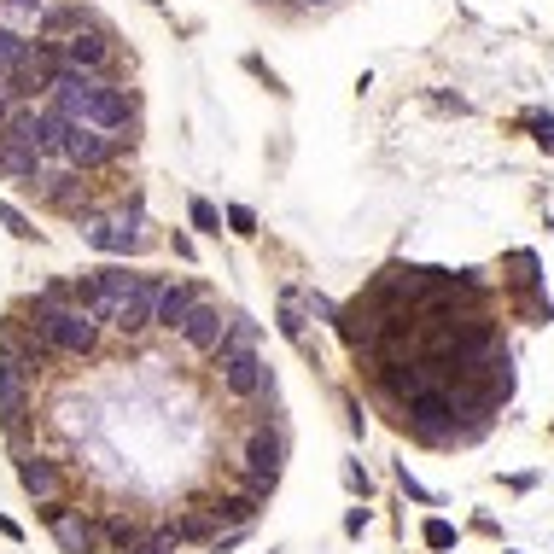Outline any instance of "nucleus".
Segmentation results:
<instances>
[{
    "label": "nucleus",
    "instance_id": "f3484780",
    "mask_svg": "<svg viewBox=\"0 0 554 554\" xmlns=\"http://www.w3.org/2000/svg\"><path fill=\"white\" fill-rule=\"evenodd\" d=\"M0 222H6V228H12L18 240H30V234H35L30 222H24V210H12V205H0Z\"/></svg>",
    "mask_w": 554,
    "mask_h": 554
},
{
    "label": "nucleus",
    "instance_id": "f03ea898",
    "mask_svg": "<svg viewBox=\"0 0 554 554\" xmlns=\"http://www.w3.org/2000/svg\"><path fill=\"white\" fill-rule=\"evenodd\" d=\"M53 111H59V117H76V123H94L105 135L129 129V117H135L129 94L111 88V82H100V76H88V70H59V76H53Z\"/></svg>",
    "mask_w": 554,
    "mask_h": 554
},
{
    "label": "nucleus",
    "instance_id": "9d476101",
    "mask_svg": "<svg viewBox=\"0 0 554 554\" xmlns=\"http://www.w3.org/2000/svg\"><path fill=\"white\" fill-rule=\"evenodd\" d=\"M24 65H30V41L18 30H0V94H6V100H12V76Z\"/></svg>",
    "mask_w": 554,
    "mask_h": 554
},
{
    "label": "nucleus",
    "instance_id": "423d86ee",
    "mask_svg": "<svg viewBox=\"0 0 554 554\" xmlns=\"http://www.w3.org/2000/svg\"><path fill=\"white\" fill-rule=\"evenodd\" d=\"M105 59H111V47H105L94 30H82V35H70V41H59V65H65V70H88V76H100Z\"/></svg>",
    "mask_w": 554,
    "mask_h": 554
},
{
    "label": "nucleus",
    "instance_id": "a211bd4d",
    "mask_svg": "<svg viewBox=\"0 0 554 554\" xmlns=\"http://www.w3.org/2000/svg\"><path fill=\"white\" fill-rule=\"evenodd\" d=\"M228 222H234V234H257V216L245 205H228Z\"/></svg>",
    "mask_w": 554,
    "mask_h": 554
},
{
    "label": "nucleus",
    "instance_id": "6e6552de",
    "mask_svg": "<svg viewBox=\"0 0 554 554\" xmlns=\"http://www.w3.org/2000/svg\"><path fill=\"white\" fill-rule=\"evenodd\" d=\"M193 310H199L193 286H158V310H152V321H158V327H181Z\"/></svg>",
    "mask_w": 554,
    "mask_h": 554
},
{
    "label": "nucleus",
    "instance_id": "0eeeda50",
    "mask_svg": "<svg viewBox=\"0 0 554 554\" xmlns=\"http://www.w3.org/2000/svg\"><path fill=\"white\" fill-rule=\"evenodd\" d=\"M222 333H228V321H222V310H216V304H199V310L181 321L187 350H216V345H222Z\"/></svg>",
    "mask_w": 554,
    "mask_h": 554
},
{
    "label": "nucleus",
    "instance_id": "2eb2a0df",
    "mask_svg": "<svg viewBox=\"0 0 554 554\" xmlns=\"http://www.w3.org/2000/svg\"><path fill=\"white\" fill-rule=\"evenodd\" d=\"M193 228H199V234H222V216H216L210 199H193Z\"/></svg>",
    "mask_w": 554,
    "mask_h": 554
},
{
    "label": "nucleus",
    "instance_id": "39448f33",
    "mask_svg": "<svg viewBox=\"0 0 554 554\" xmlns=\"http://www.w3.org/2000/svg\"><path fill=\"white\" fill-rule=\"evenodd\" d=\"M82 240L94 251H140V210H123V216H94L82 228Z\"/></svg>",
    "mask_w": 554,
    "mask_h": 554
},
{
    "label": "nucleus",
    "instance_id": "f257e3e1",
    "mask_svg": "<svg viewBox=\"0 0 554 554\" xmlns=\"http://www.w3.org/2000/svg\"><path fill=\"white\" fill-rule=\"evenodd\" d=\"M76 304L94 315L100 327H123V333H140L152 327V310H158V286L140 275H123V269H100L94 280L76 286Z\"/></svg>",
    "mask_w": 554,
    "mask_h": 554
},
{
    "label": "nucleus",
    "instance_id": "7ed1b4c3",
    "mask_svg": "<svg viewBox=\"0 0 554 554\" xmlns=\"http://www.w3.org/2000/svg\"><path fill=\"white\" fill-rule=\"evenodd\" d=\"M35 333L47 350H65V356H88L94 339H100V321L82 310V304H65V298H47L41 315H35Z\"/></svg>",
    "mask_w": 554,
    "mask_h": 554
},
{
    "label": "nucleus",
    "instance_id": "9b49d317",
    "mask_svg": "<svg viewBox=\"0 0 554 554\" xmlns=\"http://www.w3.org/2000/svg\"><path fill=\"white\" fill-rule=\"evenodd\" d=\"M53 520V537H59V549L65 554H94V531H88V520H76V514H47Z\"/></svg>",
    "mask_w": 554,
    "mask_h": 554
},
{
    "label": "nucleus",
    "instance_id": "dca6fc26",
    "mask_svg": "<svg viewBox=\"0 0 554 554\" xmlns=\"http://www.w3.org/2000/svg\"><path fill=\"white\" fill-rule=\"evenodd\" d=\"M426 543H432V549H450V543H455V525H444V520H426Z\"/></svg>",
    "mask_w": 554,
    "mask_h": 554
},
{
    "label": "nucleus",
    "instance_id": "ddd939ff",
    "mask_svg": "<svg viewBox=\"0 0 554 554\" xmlns=\"http://www.w3.org/2000/svg\"><path fill=\"white\" fill-rule=\"evenodd\" d=\"M24 374H30V368H18L12 356L0 362V403H6V415H18V409H24Z\"/></svg>",
    "mask_w": 554,
    "mask_h": 554
},
{
    "label": "nucleus",
    "instance_id": "4468645a",
    "mask_svg": "<svg viewBox=\"0 0 554 554\" xmlns=\"http://www.w3.org/2000/svg\"><path fill=\"white\" fill-rule=\"evenodd\" d=\"M18 485L30 490V496H53V461H41V455L24 461V467H18Z\"/></svg>",
    "mask_w": 554,
    "mask_h": 554
},
{
    "label": "nucleus",
    "instance_id": "6ab92c4d",
    "mask_svg": "<svg viewBox=\"0 0 554 554\" xmlns=\"http://www.w3.org/2000/svg\"><path fill=\"white\" fill-rule=\"evenodd\" d=\"M531 129H537V140L554 152V123H549V117H531Z\"/></svg>",
    "mask_w": 554,
    "mask_h": 554
},
{
    "label": "nucleus",
    "instance_id": "20e7f679",
    "mask_svg": "<svg viewBox=\"0 0 554 554\" xmlns=\"http://www.w3.org/2000/svg\"><path fill=\"white\" fill-rule=\"evenodd\" d=\"M222 385H228L234 397H257V391H269V368L257 362L251 345H228L222 350Z\"/></svg>",
    "mask_w": 554,
    "mask_h": 554
},
{
    "label": "nucleus",
    "instance_id": "1a4fd4ad",
    "mask_svg": "<svg viewBox=\"0 0 554 554\" xmlns=\"http://www.w3.org/2000/svg\"><path fill=\"white\" fill-rule=\"evenodd\" d=\"M47 24V0H0V30L35 35Z\"/></svg>",
    "mask_w": 554,
    "mask_h": 554
},
{
    "label": "nucleus",
    "instance_id": "f8f14e48",
    "mask_svg": "<svg viewBox=\"0 0 554 554\" xmlns=\"http://www.w3.org/2000/svg\"><path fill=\"white\" fill-rule=\"evenodd\" d=\"M245 467H251L257 479H269V485H275V467H280V438H269V432H257V438L245 444Z\"/></svg>",
    "mask_w": 554,
    "mask_h": 554
}]
</instances>
